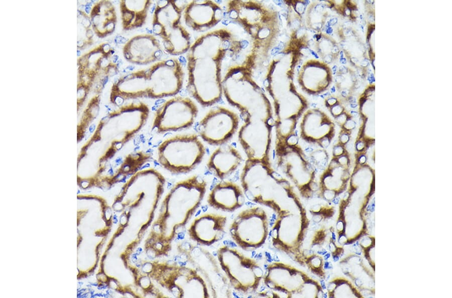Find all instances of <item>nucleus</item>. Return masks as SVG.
Listing matches in <instances>:
<instances>
[{
	"mask_svg": "<svg viewBox=\"0 0 452 298\" xmlns=\"http://www.w3.org/2000/svg\"><path fill=\"white\" fill-rule=\"evenodd\" d=\"M245 197L242 187L237 183L222 180L211 188L207 202L216 210L233 212L244 205Z\"/></svg>",
	"mask_w": 452,
	"mask_h": 298,
	"instance_id": "nucleus-14",
	"label": "nucleus"
},
{
	"mask_svg": "<svg viewBox=\"0 0 452 298\" xmlns=\"http://www.w3.org/2000/svg\"><path fill=\"white\" fill-rule=\"evenodd\" d=\"M343 61L341 60V62L343 64L346 63V59L343 58Z\"/></svg>",
	"mask_w": 452,
	"mask_h": 298,
	"instance_id": "nucleus-21",
	"label": "nucleus"
},
{
	"mask_svg": "<svg viewBox=\"0 0 452 298\" xmlns=\"http://www.w3.org/2000/svg\"><path fill=\"white\" fill-rule=\"evenodd\" d=\"M175 6L173 1H157L152 20L154 35L161 39L164 49L171 54H175L173 33L185 30L179 24L180 13L173 17Z\"/></svg>",
	"mask_w": 452,
	"mask_h": 298,
	"instance_id": "nucleus-11",
	"label": "nucleus"
},
{
	"mask_svg": "<svg viewBox=\"0 0 452 298\" xmlns=\"http://www.w3.org/2000/svg\"><path fill=\"white\" fill-rule=\"evenodd\" d=\"M268 230L267 215L259 207L241 211L229 227L232 239L245 250H254L261 246L267 237Z\"/></svg>",
	"mask_w": 452,
	"mask_h": 298,
	"instance_id": "nucleus-7",
	"label": "nucleus"
},
{
	"mask_svg": "<svg viewBox=\"0 0 452 298\" xmlns=\"http://www.w3.org/2000/svg\"><path fill=\"white\" fill-rule=\"evenodd\" d=\"M242 161V157L237 148L226 143L218 146L213 152L206 166L210 173L222 180L234 173Z\"/></svg>",
	"mask_w": 452,
	"mask_h": 298,
	"instance_id": "nucleus-15",
	"label": "nucleus"
},
{
	"mask_svg": "<svg viewBox=\"0 0 452 298\" xmlns=\"http://www.w3.org/2000/svg\"><path fill=\"white\" fill-rule=\"evenodd\" d=\"M189 251L190 259L197 265L200 274L205 280L212 297L231 296L230 285L218 260L207 250L192 247L190 245L182 246Z\"/></svg>",
	"mask_w": 452,
	"mask_h": 298,
	"instance_id": "nucleus-10",
	"label": "nucleus"
},
{
	"mask_svg": "<svg viewBox=\"0 0 452 298\" xmlns=\"http://www.w3.org/2000/svg\"><path fill=\"white\" fill-rule=\"evenodd\" d=\"M149 114L147 104L135 100L118 106L101 120L86 147L94 153H100L92 185H101L107 162L120 153L142 130Z\"/></svg>",
	"mask_w": 452,
	"mask_h": 298,
	"instance_id": "nucleus-1",
	"label": "nucleus"
},
{
	"mask_svg": "<svg viewBox=\"0 0 452 298\" xmlns=\"http://www.w3.org/2000/svg\"><path fill=\"white\" fill-rule=\"evenodd\" d=\"M241 187L247 198L273 209L278 215L284 213L281 188L285 182L262 161L247 160L240 176Z\"/></svg>",
	"mask_w": 452,
	"mask_h": 298,
	"instance_id": "nucleus-3",
	"label": "nucleus"
},
{
	"mask_svg": "<svg viewBox=\"0 0 452 298\" xmlns=\"http://www.w3.org/2000/svg\"><path fill=\"white\" fill-rule=\"evenodd\" d=\"M197 108L189 98L175 97L160 104L156 109L152 130L158 134L188 128L194 123Z\"/></svg>",
	"mask_w": 452,
	"mask_h": 298,
	"instance_id": "nucleus-8",
	"label": "nucleus"
},
{
	"mask_svg": "<svg viewBox=\"0 0 452 298\" xmlns=\"http://www.w3.org/2000/svg\"><path fill=\"white\" fill-rule=\"evenodd\" d=\"M207 183L198 175H193L176 183L166 197L164 205L173 213V232L184 224L200 205L205 194Z\"/></svg>",
	"mask_w": 452,
	"mask_h": 298,
	"instance_id": "nucleus-6",
	"label": "nucleus"
},
{
	"mask_svg": "<svg viewBox=\"0 0 452 298\" xmlns=\"http://www.w3.org/2000/svg\"><path fill=\"white\" fill-rule=\"evenodd\" d=\"M217 258L230 286L235 290L244 294L257 290L263 271L254 259L226 245L217 249Z\"/></svg>",
	"mask_w": 452,
	"mask_h": 298,
	"instance_id": "nucleus-5",
	"label": "nucleus"
},
{
	"mask_svg": "<svg viewBox=\"0 0 452 298\" xmlns=\"http://www.w3.org/2000/svg\"><path fill=\"white\" fill-rule=\"evenodd\" d=\"M227 222L225 215L206 213L194 221L189 233L190 237L201 245L209 246L223 237Z\"/></svg>",
	"mask_w": 452,
	"mask_h": 298,
	"instance_id": "nucleus-13",
	"label": "nucleus"
},
{
	"mask_svg": "<svg viewBox=\"0 0 452 298\" xmlns=\"http://www.w3.org/2000/svg\"><path fill=\"white\" fill-rule=\"evenodd\" d=\"M156 153L157 162L162 168L172 174H185L200 163L205 148L197 135L179 134L161 142Z\"/></svg>",
	"mask_w": 452,
	"mask_h": 298,
	"instance_id": "nucleus-4",
	"label": "nucleus"
},
{
	"mask_svg": "<svg viewBox=\"0 0 452 298\" xmlns=\"http://www.w3.org/2000/svg\"><path fill=\"white\" fill-rule=\"evenodd\" d=\"M182 77V70L176 60H160L117 79L111 87L110 100L119 106L129 100L171 96L180 89Z\"/></svg>",
	"mask_w": 452,
	"mask_h": 298,
	"instance_id": "nucleus-2",
	"label": "nucleus"
},
{
	"mask_svg": "<svg viewBox=\"0 0 452 298\" xmlns=\"http://www.w3.org/2000/svg\"><path fill=\"white\" fill-rule=\"evenodd\" d=\"M122 52L127 62L136 65H147L160 60L162 47L156 36L144 33L129 39L124 44Z\"/></svg>",
	"mask_w": 452,
	"mask_h": 298,
	"instance_id": "nucleus-12",
	"label": "nucleus"
},
{
	"mask_svg": "<svg viewBox=\"0 0 452 298\" xmlns=\"http://www.w3.org/2000/svg\"><path fill=\"white\" fill-rule=\"evenodd\" d=\"M330 253H326V254L324 256V258L325 260H327V259H328L330 257Z\"/></svg>",
	"mask_w": 452,
	"mask_h": 298,
	"instance_id": "nucleus-18",
	"label": "nucleus"
},
{
	"mask_svg": "<svg viewBox=\"0 0 452 298\" xmlns=\"http://www.w3.org/2000/svg\"><path fill=\"white\" fill-rule=\"evenodd\" d=\"M102 3L103 9L100 2L93 7L91 12L92 27L102 21L101 38L112 33L117 23V13L113 4L109 1H102Z\"/></svg>",
	"mask_w": 452,
	"mask_h": 298,
	"instance_id": "nucleus-17",
	"label": "nucleus"
},
{
	"mask_svg": "<svg viewBox=\"0 0 452 298\" xmlns=\"http://www.w3.org/2000/svg\"><path fill=\"white\" fill-rule=\"evenodd\" d=\"M332 30L331 28H329L327 30V33H331L332 32Z\"/></svg>",
	"mask_w": 452,
	"mask_h": 298,
	"instance_id": "nucleus-20",
	"label": "nucleus"
},
{
	"mask_svg": "<svg viewBox=\"0 0 452 298\" xmlns=\"http://www.w3.org/2000/svg\"><path fill=\"white\" fill-rule=\"evenodd\" d=\"M152 1H121L120 11L123 30L131 31L146 23Z\"/></svg>",
	"mask_w": 452,
	"mask_h": 298,
	"instance_id": "nucleus-16",
	"label": "nucleus"
},
{
	"mask_svg": "<svg viewBox=\"0 0 452 298\" xmlns=\"http://www.w3.org/2000/svg\"><path fill=\"white\" fill-rule=\"evenodd\" d=\"M239 124V118L235 113L218 107L210 110L199 121L196 130L204 141L219 146L232 138Z\"/></svg>",
	"mask_w": 452,
	"mask_h": 298,
	"instance_id": "nucleus-9",
	"label": "nucleus"
},
{
	"mask_svg": "<svg viewBox=\"0 0 452 298\" xmlns=\"http://www.w3.org/2000/svg\"><path fill=\"white\" fill-rule=\"evenodd\" d=\"M351 106L352 107L354 108V107H356L357 106V105H356V104H352L351 105Z\"/></svg>",
	"mask_w": 452,
	"mask_h": 298,
	"instance_id": "nucleus-22",
	"label": "nucleus"
},
{
	"mask_svg": "<svg viewBox=\"0 0 452 298\" xmlns=\"http://www.w3.org/2000/svg\"><path fill=\"white\" fill-rule=\"evenodd\" d=\"M345 71L346 72V71H347L346 69H345ZM344 69H343V70H342V72H343V73H344ZM344 73H345V72H344Z\"/></svg>",
	"mask_w": 452,
	"mask_h": 298,
	"instance_id": "nucleus-23",
	"label": "nucleus"
},
{
	"mask_svg": "<svg viewBox=\"0 0 452 298\" xmlns=\"http://www.w3.org/2000/svg\"><path fill=\"white\" fill-rule=\"evenodd\" d=\"M313 150V148H310V147H308L307 148H305V151L307 152H312Z\"/></svg>",
	"mask_w": 452,
	"mask_h": 298,
	"instance_id": "nucleus-19",
	"label": "nucleus"
}]
</instances>
